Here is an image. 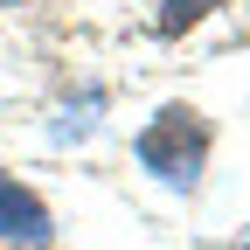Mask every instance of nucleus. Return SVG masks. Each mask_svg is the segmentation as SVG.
I'll list each match as a JSON object with an SVG mask.
<instances>
[{
    "mask_svg": "<svg viewBox=\"0 0 250 250\" xmlns=\"http://www.w3.org/2000/svg\"><path fill=\"white\" fill-rule=\"evenodd\" d=\"M0 7H14V0H0Z\"/></svg>",
    "mask_w": 250,
    "mask_h": 250,
    "instance_id": "20e7f679",
    "label": "nucleus"
},
{
    "mask_svg": "<svg viewBox=\"0 0 250 250\" xmlns=\"http://www.w3.org/2000/svg\"><path fill=\"white\" fill-rule=\"evenodd\" d=\"M202 160H208V132L188 104H167L160 118L139 132V167L160 174L167 188H195L202 181Z\"/></svg>",
    "mask_w": 250,
    "mask_h": 250,
    "instance_id": "f257e3e1",
    "label": "nucleus"
},
{
    "mask_svg": "<svg viewBox=\"0 0 250 250\" xmlns=\"http://www.w3.org/2000/svg\"><path fill=\"white\" fill-rule=\"evenodd\" d=\"M215 7V0H160V28H188V21H202Z\"/></svg>",
    "mask_w": 250,
    "mask_h": 250,
    "instance_id": "7ed1b4c3",
    "label": "nucleus"
},
{
    "mask_svg": "<svg viewBox=\"0 0 250 250\" xmlns=\"http://www.w3.org/2000/svg\"><path fill=\"white\" fill-rule=\"evenodd\" d=\"M49 229H56V223H49V208L28 195L21 181L0 174V243H49Z\"/></svg>",
    "mask_w": 250,
    "mask_h": 250,
    "instance_id": "f03ea898",
    "label": "nucleus"
}]
</instances>
